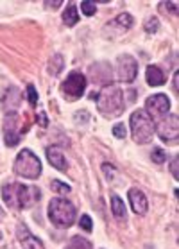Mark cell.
Here are the masks:
<instances>
[{"instance_id":"obj_1","label":"cell","mask_w":179,"mask_h":249,"mask_svg":"<svg viewBox=\"0 0 179 249\" xmlns=\"http://www.w3.org/2000/svg\"><path fill=\"white\" fill-rule=\"evenodd\" d=\"M97 108L104 117L115 119L124 111V91L118 86H106L97 95Z\"/></svg>"},{"instance_id":"obj_2","label":"cell","mask_w":179,"mask_h":249,"mask_svg":"<svg viewBox=\"0 0 179 249\" xmlns=\"http://www.w3.org/2000/svg\"><path fill=\"white\" fill-rule=\"evenodd\" d=\"M154 120L147 115V111L138 109L131 115V131H133V138L136 143H147L152 140L154 136Z\"/></svg>"},{"instance_id":"obj_3","label":"cell","mask_w":179,"mask_h":249,"mask_svg":"<svg viewBox=\"0 0 179 249\" xmlns=\"http://www.w3.org/2000/svg\"><path fill=\"white\" fill-rule=\"evenodd\" d=\"M49 217L57 228H70L75 221V208L67 199L56 197L49 204Z\"/></svg>"},{"instance_id":"obj_4","label":"cell","mask_w":179,"mask_h":249,"mask_svg":"<svg viewBox=\"0 0 179 249\" xmlns=\"http://www.w3.org/2000/svg\"><path fill=\"white\" fill-rule=\"evenodd\" d=\"M15 172L22 178H27V179H38L39 174H41V163L34 156L33 151L23 149L22 153L18 154L17 161H15Z\"/></svg>"},{"instance_id":"obj_5","label":"cell","mask_w":179,"mask_h":249,"mask_svg":"<svg viewBox=\"0 0 179 249\" xmlns=\"http://www.w3.org/2000/svg\"><path fill=\"white\" fill-rule=\"evenodd\" d=\"M84 88H86V77L83 74H79V72H73L61 85L63 97L68 99V101H75L79 97H83Z\"/></svg>"},{"instance_id":"obj_6","label":"cell","mask_w":179,"mask_h":249,"mask_svg":"<svg viewBox=\"0 0 179 249\" xmlns=\"http://www.w3.org/2000/svg\"><path fill=\"white\" fill-rule=\"evenodd\" d=\"M145 106H147V115H149L152 120H161L163 117H167L168 111H170V101H168V97L163 95V93L149 97L145 102Z\"/></svg>"},{"instance_id":"obj_7","label":"cell","mask_w":179,"mask_h":249,"mask_svg":"<svg viewBox=\"0 0 179 249\" xmlns=\"http://www.w3.org/2000/svg\"><path fill=\"white\" fill-rule=\"evenodd\" d=\"M158 135L163 142L167 143H176L179 138V122L178 115H170V117H163L161 122H158L156 125Z\"/></svg>"},{"instance_id":"obj_8","label":"cell","mask_w":179,"mask_h":249,"mask_svg":"<svg viewBox=\"0 0 179 249\" xmlns=\"http://www.w3.org/2000/svg\"><path fill=\"white\" fill-rule=\"evenodd\" d=\"M41 199V194H39L38 188L34 187H25V185H20L17 183V203L18 208H33L34 204Z\"/></svg>"},{"instance_id":"obj_9","label":"cell","mask_w":179,"mask_h":249,"mask_svg":"<svg viewBox=\"0 0 179 249\" xmlns=\"http://www.w3.org/2000/svg\"><path fill=\"white\" fill-rule=\"evenodd\" d=\"M138 74V63L133 56L124 54L118 57V77L125 83H133L134 77Z\"/></svg>"},{"instance_id":"obj_10","label":"cell","mask_w":179,"mask_h":249,"mask_svg":"<svg viewBox=\"0 0 179 249\" xmlns=\"http://www.w3.org/2000/svg\"><path fill=\"white\" fill-rule=\"evenodd\" d=\"M18 124H20V119H18L17 113H11L6 117L4 133H6V143L9 147H15L22 138V131H18Z\"/></svg>"},{"instance_id":"obj_11","label":"cell","mask_w":179,"mask_h":249,"mask_svg":"<svg viewBox=\"0 0 179 249\" xmlns=\"http://www.w3.org/2000/svg\"><path fill=\"white\" fill-rule=\"evenodd\" d=\"M129 203L133 206L134 213H138V215H143L147 212V199L143 196V192H140L138 188H131L129 190Z\"/></svg>"},{"instance_id":"obj_12","label":"cell","mask_w":179,"mask_h":249,"mask_svg":"<svg viewBox=\"0 0 179 249\" xmlns=\"http://www.w3.org/2000/svg\"><path fill=\"white\" fill-rule=\"evenodd\" d=\"M47 158H49L52 167H56L57 170H63V172L67 170V160H65V156H63L61 151L57 147L47 149Z\"/></svg>"},{"instance_id":"obj_13","label":"cell","mask_w":179,"mask_h":249,"mask_svg":"<svg viewBox=\"0 0 179 249\" xmlns=\"http://www.w3.org/2000/svg\"><path fill=\"white\" fill-rule=\"evenodd\" d=\"M147 83L151 86H161L165 85V75H163V72L160 70L158 67H154V65H151V67H147Z\"/></svg>"},{"instance_id":"obj_14","label":"cell","mask_w":179,"mask_h":249,"mask_svg":"<svg viewBox=\"0 0 179 249\" xmlns=\"http://www.w3.org/2000/svg\"><path fill=\"white\" fill-rule=\"evenodd\" d=\"M111 210H113V215L117 217L118 221H124V219H125V204H124V201L118 197L117 194L111 196Z\"/></svg>"},{"instance_id":"obj_15","label":"cell","mask_w":179,"mask_h":249,"mask_svg":"<svg viewBox=\"0 0 179 249\" xmlns=\"http://www.w3.org/2000/svg\"><path fill=\"white\" fill-rule=\"evenodd\" d=\"M63 20H65V23H67L68 27L75 25V23L79 22L77 7L73 6V4H68V7L65 9V13H63Z\"/></svg>"},{"instance_id":"obj_16","label":"cell","mask_w":179,"mask_h":249,"mask_svg":"<svg viewBox=\"0 0 179 249\" xmlns=\"http://www.w3.org/2000/svg\"><path fill=\"white\" fill-rule=\"evenodd\" d=\"M65 249H91V244L83 237H73L72 240L67 244Z\"/></svg>"},{"instance_id":"obj_17","label":"cell","mask_w":179,"mask_h":249,"mask_svg":"<svg viewBox=\"0 0 179 249\" xmlns=\"http://www.w3.org/2000/svg\"><path fill=\"white\" fill-rule=\"evenodd\" d=\"M81 9H83V13L86 15V17H91V15H95L97 6H95V2L84 0V2H81Z\"/></svg>"},{"instance_id":"obj_18","label":"cell","mask_w":179,"mask_h":249,"mask_svg":"<svg viewBox=\"0 0 179 249\" xmlns=\"http://www.w3.org/2000/svg\"><path fill=\"white\" fill-rule=\"evenodd\" d=\"M165 160H167L165 151L160 147L154 149V153H152V161H154V163H165Z\"/></svg>"},{"instance_id":"obj_19","label":"cell","mask_w":179,"mask_h":249,"mask_svg":"<svg viewBox=\"0 0 179 249\" xmlns=\"http://www.w3.org/2000/svg\"><path fill=\"white\" fill-rule=\"evenodd\" d=\"M160 29V23H158V18H149L145 22V31L149 34H154Z\"/></svg>"},{"instance_id":"obj_20","label":"cell","mask_w":179,"mask_h":249,"mask_svg":"<svg viewBox=\"0 0 179 249\" xmlns=\"http://www.w3.org/2000/svg\"><path fill=\"white\" fill-rule=\"evenodd\" d=\"M117 23H120L122 27L129 29L131 25H133V17H131V15H125V13H124V15H120V17L117 18Z\"/></svg>"},{"instance_id":"obj_21","label":"cell","mask_w":179,"mask_h":249,"mask_svg":"<svg viewBox=\"0 0 179 249\" xmlns=\"http://www.w3.org/2000/svg\"><path fill=\"white\" fill-rule=\"evenodd\" d=\"M51 187L59 194H68V192H70V187H68V185H63L61 181H52Z\"/></svg>"},{"instance_id":"obj_22","label":"cell","mask_w":179,"mask_h":249,"mask_svg":"<svg viewBox=\"0 0 179 249\" xmlns=\"http://www.w3.org/2000/svg\"><path fill=\"white\" fill-rule=\"evenodd\" d=\"M79 226L83 228L84 231H91V219H90V215H83L81 217V221H79Z\"/></svg>"},{"instance_id":"obj_23","label":"cell","mask_w":179,"mask_h":249,"mask_svg":"<svg viewBox=\"0 0 179 249\" xmlns=\"http://www.w3.org/2000/svg\"><path fill=\"white\" fill-rule=\"evenodd\" d=\"M113 135L117 136V138H124V136H125V125L117 124L115 127H113Z\"/></svg>"},{"instance_id":"obj_24","label":"cell","mask_w":179,"mask_h":249,"mask_svg":"<svg viewBox=\"0 0 179 249\" xmlns=\"http://www.w3.org/2000/svg\"><path fill=\"white\" fill-rule=\"evenodd\" d=\"M27 95H29V102L31 104H36V101H38V95H36V90H34V86L33 85H29V88H27Z\"/></svg>"},{"instance_id":"obj_25","label":"cell","mask_w":179,"mask_h":249,"mask_svg":"<svg viewBox=\"0 0 179 249\" xmlns=\"http://www.w3.org/2000/svg\"><path fill=\"white\" fill-rule=\"evenodd\" d=\"M172 176L178 179L179 178V174H178V158H174V161H172Z\"/></svg>"},{"instance_id":"obj_26","label":"cell","mask_w":179,"mask_h":249,"mask_svg":"<svg viewBox=\"0 0 179 249\" xmlns=\"http://www.w3.org/2000/svg\"><path fill=\"white\" fill-rule=\"evenodd\" d=\"M38 122L43 125V127H47V124H49V122H47V117H45V113L38 115Z\"/></svg>"},{"instance_id":"obj_27","label":"cell","mask_w":179,"mask_h":249,"mask_svg":"<svg viewBox=\"0 0 179 249\" xmlns=\"http://www.w3.org/2000/svg\"><path fill=\"white\" fill-rule=\"evenodd\" d=\"M178 77H179L178 74L174 75V90H176V93H178Z\"/></svg>"},{"instance_id":"obj_28","label":"cell","mask_w":179,"mask_h":249,"mask_svg":"<svg viewBox=\"0 0 179 249\" xmlns=\"http://www.w3.org/2000/svg\"><path fill=\"white\" fill-rule=\"evenodd\" d=\"M25 249H34V248H31V246H25Z\"/></svg>"}]
</instances>
